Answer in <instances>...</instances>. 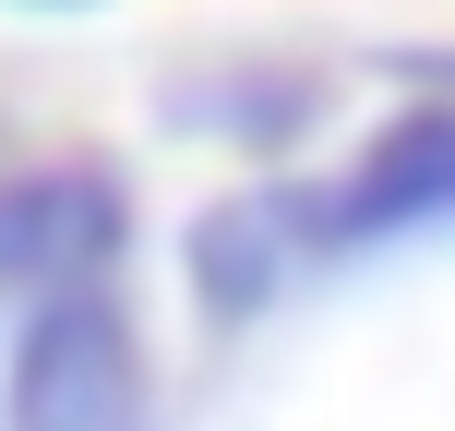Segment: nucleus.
Returning a JSON list of instances; mask_svg holds the SVG:
<instances>
[{"mask_svg": "<svg viewBox=\"0 0 455 431\" xmlns=\"http://www.w3.org/2000/svg\"><path fill=\"white\" fill-rule=\"evenodd\" d=\"M0 431H156V360H144V323L120 312V275L24 299Z\"/></svg>", "mask_w": 455, "mask_h": 431, "instance_id": "nucleus-1", "label": "nucleus"}, {"mask_svg": "<svg viewBox=\"0 0 455 431\" xmlns=\"http://www.w3.org/2000/svg\"><path fill=\"white\" fill-rule=\"evenodd\" d=\"M120 275V180L108 168H12L0 180V299H48Z\"/></svg>", "mask_w": 455, "mask_h": 431, "instance_id": "nucleus-3", "label": "nucleus"}, {"mask_svg": "<svg viewBox=\"0 0 455 431\" xmlns=\"http://www.w3.org/2000/svg\"><path fill=\"white\" fill-rule=\"evenodd\" d=\"M419 227H455V108H408L395 132L360 144L347 180L299 192V240H312V251L419 240Z\"/></svg>", "mask_w": 455, "mask_h": 431, "instance_id": "nucleus-2", "label": "nucleus"}]
</instances>
